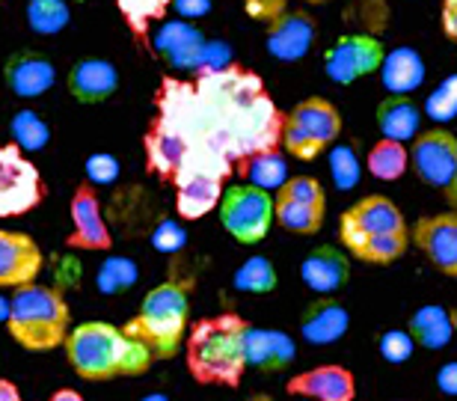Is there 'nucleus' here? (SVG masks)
I'll use <instances>...</instances> for the list:
<instances>
[{
  "label": "nucleus",
  "instance_id": "1",
  "mask_svg": "<svg viewBox=\"0 0 457 401\" xmlns=\"http://www.w3.org/2000/svg\"><path fill=\"white\" fill-rule=\"evenodd\" d=\"M69 366L84 380H113L145 375L154 354L143 342L131 339L122 327L107 322H84L66 336Z\"/></svg>",
  "mask_w": 457,
  "mask_h": 401
},
{
  "label": "nucleus",
  "instance_id": "2",
  "mask_svg": "<svg viewBox=\"0 0 457 401\" xmlns=\"http://www.w3.org/2000/svg\"><path fill=\"white\" fill-rule=\"evenodd\" d=\"M246 330L241 315L203 318L187 333V372L203 387H241L246 372Z\"/></svg>",
  "mask_w": 457,
  "mask_h": 401
},
{
  "label": "nucleus",
  "instance_id": "3",
  "mask_svg": "<svg viewBox=\"0 0 457 401\" xmlns=\"http://www.w3.org/2000/svg\"><path fill=\"white\" fill-rule=\"evenodd\" d=\"M71 309L62 291L51 286H21L9 300L6 330L27 351H54L66 345Z\"/></svg>",
  "mask_w": 457,
  "mask_h": 401
},
{
  "label": "nucleus",
  "instance_id": "4",
  "mask_svg": "<svg viewBox=\"0 0 457 401\" xmlns=\"http://www.w3.org/2000/svg\"><path fill=\"white\" fill-rule=\"evenodd\" d=\"M187 318H190L187 286L185 282L167 280L143 297L140 313L122 330L131 339L143 342L154 354V360H172L187 336Z\"/></svg>",
  "mask_w": 457,
  "mask_h": 401
},
{
  "label": "nucleus",
  "instance_id": "5",
  "mask_svg": "<svg viewBox=\"0 0 457 401\" xmlns=\"http://www.w3.org/2000/svg\"><path fill=\"white\" fill-rule=\"evenodd\" d=\"M342 134V113L336 111L333 102L321 96L303 98L291 107V113L282 120V146L291 158L297 161H315L321 158Z\"/></svg>",
  "mask_w": 457,
  "mask_h": 401
},
{
  "label": "nucleus",
  "instance_id": "6",
  "mask_svg": "<svg viewBox=\"0 0 457 401\" xmlns=\"http://www.w3.org/2000/svg\"><path fill=\"white\" fill-rule=\"evenodd\" d=\"M401 232H410L404 214H401V208L392 203L389 196H380V194L362 196L360 203L345 208L339 217V238L353 259L362 256L365 244L371 238H380V235H401Z\"/></svg>",
  "mask_w": 457,
  "mask_h": 401
},
{
  "label": "nucleus",
  "instance_id": "7",
  "mask_svg": "<svg viewBox=\"0 0 457 401\" xmlns=\"http://www.w3.org/2000/svg\"><path fill=\"white\" fill-rule=\"evenodd\" d=\"M220 223L237 244H259L273 226V196L259 185H232L223 190Z\"/></svg>",
  "mask_w": 457,
  "mask_h": 401
},
{
  "label": "nucleus",
  "instance_id": "8",
  "mask_svg": "<svg viewBox=\"0 0 457 401\" xmlns=\"http://www.w3.org/2000/svg\"><path fill=\"white\" fill-rule=\"evenodd\" d=\"M410 167L428 188L443 190V196L457 208V137L436 125L413 137Z\"/></svg>",
  "mask_w": 457,
  "mask_h": 401
},
{
  "label": "nucleus",
  "instance_id": "9",
  "mask_svg": "<svg viewBox=\"0 0 457 401\" xmlns=\"http://www.w3.org/2000/svg\"><path fill=\"white\" fill-rule=\"evenodd\" d=\"M45 188L42 172L27 158L18 143L0 146V217H21L42 205Z\"/></svg>",
  "mask_w": 457,
  "mask_h": 401
},
{
  "label": "nucleus",
  "instance_id": "10",
  "mask_svg": "<svg viewBox=\"0 0 457 401\" xmlns=\"http://www.w3.org/2000/svg\"><path fill=\"white\" fill-rule=\"evenodd\" d=\"M383 60H386V48L378 36L369 33H351L336 39L324 54V69L333 84H356L360 78H369L380 71Z\"/></svg>",
  "mask_w": 457,
  "mask_h": 401
},
{
  "label": "nucleus",
  "instance_id": "11",
  "mask_svg": "<svg viewBox=\"0 0 457 401\" xmlns=\"http://www.w3.org/2000/svg\"><path fill=\"white\" fill-rule=\"evenodd\" d=\"M69 214H71V232L66 238V247L89 250V253L113 247L111 230H107V223H104L102 203H98L93 181H80L78 185L75 196H71V203H69Z\"/></svg>",
  "mask_w": 457,
  "mask_h": 401
},
{
  "label": "nucleus",
  "instance_id": "12",
  "mask_svg": "<svg viewBox=\"0 0 457 401\" xmlns=\"http://www.w3.org/2000/svg\"><path fill=\"white\" fill-rule=\"evenodd\" d=\"M410 241L431 265L457 280V208L445 214H425L410 230Z\"/></svg>",
  "mask_w": 457,
  "mask_h": 401
},
{
  "label": "nucleus",
  "instance_id": "13",
  "mask_svg": "<svg viewBox=\"0 0 457 401\" xmlns=\"http://www.w3.org/2000/svg\"><path fill=\"white\" fill-rule=\"evenodd\" d=\"M42 250L27 232L0 230V288H21L42 273Z\"/></svg>",
  "mask_w": 457,
  "mask_h": 401
},
{
  "label": "nucleus",
  "instance_id": "14",
  "mask_svg": "<svg viewBox=\"0 0 457 401\" xmlns=\"http://www.w3.org/2000/svg\"><path fill=\"white\" fill-rule=\"evenodd\" d=\"M223 172L214 170H187L172 181L176 185V214L181 221H199L223 199Z\"/></svg>",
  "mask_w": 457,
  "mask_h": 401
},
{
  "label": "nucleus",
  "instance_id": "15",
  "mask_svg": "<svg viewBox=\"0 0 457 401\" xmlns=\"http://www.w3.org/2000/svg\"><path fill=\"white\" fill-rule=\"evenodd\" d=\"M288 396H303L312 401H353L356 398V380L353 372L345 366H318L309 372H300L286 384Z\"/></svg>",
  "mask_w": 457,
  "mask_h": 401
},
{
  "label": "nucleus",
  "instance_id": "16",
  "mask_svg": "<svg viewBox=\"0 0 457 401\" xmlns=\"http://www.w3.org/2000/svg\"><path fill=\"white\" fill-rule=\"evenodd\" d=\"M4 80L9 93L18 98H39L54 87L57 69L45 54L36 51H15L4 66Z\"/></svg>",
  "mask_w": 457,
  "mask_h": 401
},
{
  "label": "nucleus",
  "instance_id": "17",
  "mask_svg": "<svg viewBox=\"0 0 457 401\" xmlns=\"http://www.w3.org/2000/svg\"><path fill=\"white\" fill-rule=\"evenodd\" d=\"M205 42H208L205 36L187 21H167L161 27V33L154 36L158 54L179 71H199Z\"/></svg>",
  "mask_w": 457,
  "mask_h": 401
},
{
  "label": "nucleus",
  "instance_id": "18",
  "mask_svg": "<svg viewBox=\"0 0 457 401\" xmlns=\"http://www.w3.org/2000/svg\"><path fill=\"white\" fill-rule=\"evenodd\" d=\"M119 89V71L113 63L89 57L69 69V96L78 104H102Z\"/></svg>",
  "mask_w": 457,
  "mask_h": 401
},
{
  "label": "nucleus",
  "instance_id": "19",
  "mask_svg": "<svg viewBox=\"0 0 457 401\" xmlns=\"http://www.w3.org/2000/svg\"><path fill=\"white\" fill-rule=\"evenodd\" d=\"M315 39V21L306 13H286L268 24V51L282 63L306 57Z\"/></svg>",
  "mask_w": 457,
  "mask_h": 401
},
{
  "label": "nucleus",
  "instance_id": "20",
  "mask_svg": "<svg viewBox=\"0 0 457 401\" xmlns=\"http://www.w3.org/2000/svg\"><path fill=\"white\" fill-rule=\"evenodd\" d=\"M347 327H351V315H347L345 304L327 295L315 297L312 304L303 309V315H300V336H303L309 345L339 342L347 333Z\"/></svg>",
  "mask_w": 457,
  "mask_h": 401
},
{
  "label": "nucleus",
  "instance_id": "21",
  "mask_svg": "<svg viewBox=\"0 0 457 401\" xmlns=\"http://www.w3.org/2000/svg\"><path fill=\"white\" fill-rule=\"evenodd\" d=\"M300 277L318 295H333L351 280V256L345 250L333 247V244H321L303 259Z\"/></svg>",
  "mask_w": 457,
  "mask_h": 401
},
{
  "label": "nucleus",
  "instance_id": "22",
  "mask_svg": "<svg viewBox=\"0 0 457 401\" xmlns=\"http://www.w3.org/2000/svg\"><path fill=\"white\" fill-rule=\"evenodd\" d=\"M295 363V339L282 330L268 327H250L246 330V366L273 375Z\"/></svg>",
  "mask_w": 457,
  "mask_h": 401
},
{
  "label": "nucleus",
  "instance_id": "23",
  "mask_svg": "<svg viewBox=\"0 0 457 401\" xmlns=\"http://www.w3.org/2000/svg\"><path fill=\"white\" fill-rule=\"evenodd\" d=\"M454 330H457V309H445L434 304L419 309L407 324V333L413 336V342L428 351L445 348L452 342Z\"/></svg>",
  "mask_w": 457,
  "mask_h": 401
},
{
  "label": "nucleus",
  "instance_id": "24",
  "mask_svg": "<svg viewBox=\"0 0 457 401\" xmlns=\"http://www.w3.org/2000/svg\"><path fill=\"white\" fill-rule=\"evenodd\" d=\"M422 125V107L410 96H386L378 104V129L389 140H413Z\"/></svg>",
  "mask_w": 457,
  "mask_h": 401
},
{
  "label": "nucleus",
  "instance_id": "25",
  "mask_svg": "<svg viewBox=\"0 0 457 401\" xmlns=\"http://www.w3.org/2000/svg\"><path fill=\"white\" fill-rule=\"evenodd\" d=\"M380 78L383 87L389 89V96H407L413 89L422 87L425 80V63L413 48H395L392 54H386L380 66Z\"/></svg>",
  "mask_w": 457,
  "mask_h": 401
},
{
  "label": "nucleus",
  "instance_id": "26",
  "mask_svg": "<svg viewBox=\"0 0 457 401\" xmlns=\"http://www.w3.org/2000/svg\"><path fill=\"white\" fill-rule=\"evenodd\" d=\"M327 205H306L286 196H273V221L291 235H315L324 226Z\"/></svg>",
  "mask_w": 457,
  "mask_h": 401
},
{
  "label": "nucleus",
  "instance_id": "27",
  "mask_svg": "<svg viewBox=\"0 0 457 401\" xmlns=\"http://www.w3.org/2000/svg\"><path fill=\"white\" fill-rule=\"evenodd\" d=\"M410 170V149L401 140L380 137L369 152V172L380 181H398Z\"/></svg>",
  "mask_w": 457,
  "mask_h": 401
},
{
  "label": "nucleus",
  "instance_id": "28",
  "mask_svg": "<svg viewBox=\"0 0 457 401\" xmlns=\"http://www.w3.org/2000/svg\"><path fill=\"white\" fill-rule=\"evenodd\" d=\"M241 172L253 181V185H259L264 190H279L288 181L286 158H282L277 149H264V152L250 155V158L241 163Z\"/></svg>",
  "mask_w": 457,
  "mask_h": 401
},
{
  "label": "nucleus",
  "instance_id": "29",
  "mask_svg": "<svg viewBox=\"0 0 457 401\" xmlns=\"http://www.w3.org/2000/svg\"><path fill=\"white\" fill-rule=\"evenodd\" d=\"M69 21H71L69 0H30L27 4V24L39 36H54L66 30Z\"/></svg>",
  "mask_w": 457,
  "mask_h": 401
},
{
  "label": "nucleus",
  "instance_id": "30",
  "mask_svg": "<svg viewBox=\"0 0 457 401\" xmlns=\"http://www.w3.org/2000/svg\"><path fill=\"white\" fill-rule=\"evenodd\" d=\"M116 6L125 18L128 30H131L137 39H145L149 27L167 15L172 0H116Z\"/></svg>",
  "mask_w": 457,
  "mask_h": 401
},
{
  "label": "nucleus",
  "instance_id": "31",
  "mask_svg": "<svg viewBox=\"0 0 457 401\" xmlns=\"http://www.w3.org/2000/svg\"><path fill=\"white\" fill-rule=\"evenodd\" d=\"M12 143L21 146L24 152H39L51 143V129L36 111H18L9 122Z\"/></svg>",
  "mask_w": 457,
  "mask_h": 401
},
{
  "label": "nucleus",
  "instance_id": "32",
  "mask_svg": "<svg viewBox=\"0 0 457 401\" xmlns=\"http://www.w3.org/2000/svg\"><path fill=\"white\" fill-rule=\"evenodd\" d=\"M277 268L270 265V259L264 256H253L246 259L241 268L235 271V288L250 291V295H268V291L277 288Z\"/></svg>",
  "mask_w": 457,
  "mask_h": 401
},
{
  "label": "nucleus",
  "instance_id": "33",
  "mask_svg": "<svg viewBox=\"0 0 457 401\" xmlns=\"http://www.w3.org/2000/svg\"><path fill=\"white\" fill-rule=\"evenodd\" d=\"M137 277H140V271H137V265H134L131 259L111 256L102 268H98L96 286H98L102 295H122V291H128V288L134 286Z\"/></svg>",
  "mask_w": 457,
  "mask_h": 401
},
{
  "label": "nucleus",
  "instance_id": "34",
  "mask_svg": "<svg viewBox=\"0 0 457 401\" xmlns=\"http://www.w3.org/2000/svg\"><path fill=\"white\" fill-rule=\"evenodd\" d=\"M273 196H286V199H295V203H306V205H327V196H324V188L321 181L312 179V176H297V179H288Z\"/></svg>",
  "mask_w": 457,
  "mask_h": 401
},
{
  "label": "nucleus",
  "instance_id": "35",
  "mask_svg": "<svg viewBox=\"0 0 457 401\" xmlns=\"http://www.w3.org/2000/svg\"><path fill=\"white\" fill-rule=\"evenodd\" d=\"M330 172H333V181L339 185L342 190H351L356 181H360V161L351 146H339L333 149L330 155Z\"/></svg>",
  "mask_w": 457,
  "mask_h": 401
},
{
  "label": "nucleus",
  "instance_id": "36",
  "mask_svg": "<svg viewBox=\"0 0 457 401\" xmlns=\"http://www.w3.org/2000/svg\"><path fill=\"white\" fill-rule=\"evenodd\" d=\"M380 357L392 363V366H398V363H407L410 360V354H413L416 348V342H413V336H410L407 330H386L380 336Z\"/></svg>",
  "mask_w": 457,
  "mask_h": 401
},
{
  "label": "nucleus",
  "instance_id": "37",
  "mask_svg": "<svg viewBox=\"0 0 457 401\" xmlns=\"http://www.w3.org/2000/svg\"><path fill=\"white\" fill-rule=\"evenodd\" d=\"M428 113H431V120L436 122L452 120L457 113V78H449L431 98H428Z\"/></svg>",
  "mask_w": 457,
  "mask_h": 401
},
{
  "label": "nucleus",
  "instance_id": "38",
  "mask_svg": "<svg viewBox=\"0 0 457 401\" xmlns=\"http://www.w3.org/2000/svg\"><path fill=\"white\" fill-rule=\"evenodd\" d=\"M119 179V161L107 152H96L87 158V181L93 185H111Z\"/></svg>",
  "mask_w": 457,
  "mask_h": 401
},
{
  "label": "nucleus",
  "instance_id": "39",
  "mask_svg": "<svg viewBox=\"0 0 457 401\" xmlns=\"http://www.w3.org/2000/svg\"><path fill=\"white\" fill-rule=\"evenodd\" d=\"M185 241H187V235L176 221H163L158 230L152 232V247L161 253H176L185 247Z\"/></svg>",
  "mask_w": 457,
  "mask_h": 401
},
{
  "label": "nucleus",
  "instance_id": "40",
  "mask_svg": "<svg viewBox=\"0 0 457 401\" xmlns=\"http://www.w3.org/2000/svg\"><path fill=\"white\" fill-rule=\"evenodd\" d=\"M228 60H232V51H228L226 42H205L203 63H199L196 75H212V71L228 69Z\"/></svg>",
  "mask_w": 457,
  "mask_h": 401
},
{
  "label": "nucleus",
  "instance_id": "41",
  "mask_svg": "<svg viewBox=\"0 0 457 401\" xmlns=\"http://www.w3.org/2000/svg\"><path fill=\"white\" fill-rule=\"evenodd\" d=\"M286 6H288V0H244L246 15L262 24H270V21H277L279 15H286L288 13Z\"/></svg>",
  "mask_w": 457,
  "mask_h": 401
},
{
  "label": "nucleus",
  "instance_id": "42",
  "mask_svg": "<svg viewBox=\"0 0 457 401\" xmlns=\"http://www.w3.org/2000/svg\"><path fill=\"white\" fill-rule=\"evenodd\" d=\"M436 387L445 396H457V363H445V366L436 372Z\"/></svg>",
  "mask_w": 457,
  "mask_h": 401
},
{
  "label": "nucleus",
  "instance_id": "43",
  "mask_svg": "<svg viewBox=\"0 0 457 401\" xmlns=\"http://www.w3.org/2000/svg\"><path fill=\"white\" fill-rule=\"evenodd\" d=\"M443 33L449 36L452 42H457V0H443Z\"/></svg>",
  "mask_w": 457,
  "mask_h": 401
},
{
  "label": "nucleus",
  "instance_id": "44",
  "mask_svg": "<svg viewBox=\"0 0 457 401\" xmlns=\"http://www.w3.org/2000/svg\"><path fill=\"white\" fill-rule=\"evenodd\" d=\"M181 15H205L212 9V0H172Z\"/></svg>",
  "mask_w": 457,
  "mask_h": 401
},
{
  "label": "nucleus",
  "instance_id": "45",
  "mask_svg": "<svg viewBox=\"0 0 457 401\" xmlns=\"http://www.w3.org/2000/svg\"><path fill=\"white\" fill-rule=\"evenodd\" d=\"M0 401H24L21 398V389H18L12 380L0 378Z\"/></svg>",
  "mask_w": 457,
  "mask_h": 401
},
{
  "label": "nucleus",
  "instance_id": "46",
  "mask_svg": "<svg viewBox=\"0 0 457 401\" xmlns=\"http://www.w3.org/2000/svg\"><path fill=\"white\" fill-rule=\"evenodd\" d=\"M48 401H84V396H80L78 389H69L66 387V389H57V393H54Z\"/></svg>",
  "mask_w": 457,
  "mask_h": 401
},
{
  "label": "nucleus",
  "instance_id": "47",
  "mask_svg": "<svg viewBox=\"0 0 457 401\" xmlns=\"http://www.w3.org/2000/svg\"><path fill=\"white\" fill-rule=\"evenodd\" d=\"M140 401H170V396H163V393H149V396H143Z\"/></svg>",
  "mask_w": 457,
  "mask_h": 401
},
{
  "label": "nucleus",
  "instance_id": "48",
  "mask_svg": "<svg viewBox=\"0 0 457 401\" xmlns=\"http://www.w3.org/2000/svg\"><path fill=\"white\" fill-rule=\"evenodd\" d=\"M9 315V300H0V322H6Z\"/></svg>",
  "mask_w": 457,
  "mask_h": 401
},
{
  "label": "nucleus",
  "instance_id": "49",
  "mask_svg": "<svg viewBox=\"0 0 457 401\" xmlns=\"http://www.w3.org/2000/svg\"><path fill=\"white\" fill-rule=\"evenodd\" d=\"M246 401H273V398H270V396H264V393H259V396H250Z\"/></svg>",
  "mask_w": 457,
  "mask_h": 401
},
{
  "label": "nucleus",
  "instance_id": "50",
  "mask_svg": "<svg viewBox=\"0 0 457 401\" xmlns=\"http://www.w3.org/2000/svg\"><path fill=\"white\" fill-rule=\"evenodd\" d=\"M306 4H312V6H321V4H330V0H306Z\"/></svg>",
  "mask_w": 457,
  "mask_h": 401
}]
</instances>
